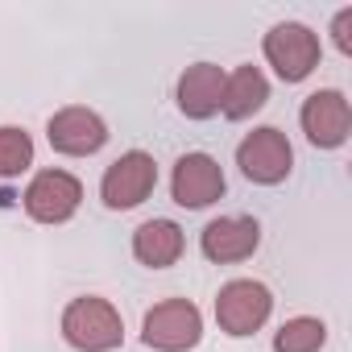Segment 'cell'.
<instances>
[{
    "label": "cell",
    "mask_w": 352,
    "mask_h": 352,
    "mask_svg": "<svg viewBox=\"0 0 352 352\" xmlns=\"http://www.w3.org/2000/svg\"><path fill=\"white\" fill-rule=\"evenodd\" d=\"M46 141L63 157H91L108 145V120L96 108L71 104V108H58L46 120Z\"/></svg>",
    "instance_id": "9c48e42d"
},
{
    "label": "cell",
    "mask_w": 352,
    "mask_h": 352,
    "mask_svg": "<svg viewBox=\"0 0 352 352\" xmlns=\"http://www.w3.org/2000/svg\"><path fill=\"white\" fill-rule=\"evenodd\" d=\"M220 91H224V71L216 63H191L179 75L174 100L187 120H212L220 112Z\"/></svg>",
    "instance_id": "7c38bea8"
},
{
    "label": "cell",
    "mask_w": 352,
    "mask_h": 352,
    "mask_svg": "<svg viewBox=\"0 0 352 352\" xmlns=\"http://www.w3.org/2000/svg\"><path fill=\"white\" fill-rule=\"evenodd\" d=\"M157 187V162L153 153L145 149H129L120 153L108 170H104V179H100V199L108 212H133L141 208Z\"/></svg>",
    "instance_id": "8992f818"
},
{
    "label": "cell",
    "mask_w": 352,
    "mask_h": 352,
    "mask_svg": "<svg viewBox=\"0 0 352 352\" xmlns=\"http://www.w3.org/2000/svg\"><path fill=\"white\" fill-rule=\"evenodd\" d=\"M34 166V137L21 124H0V179H21Z\"/></svg>",
    "instance_id": "2e32d148"
},
{
    "label": "cell",
    "mask_w": 352,
    "mask_h": 352,
    "mask_svg": "<svg viewBox=\"0 0 352 352\" xmlns=\"http://www.w3.org/2000/svg\"><path fill=\"white\" fill-rule=\"evenodd\" d=\"M261 54H265V63L274 67V75L282 83H302L319 67L323 46H319V34L311 25H302V21H278L265 34Z\"/></svg>",
    "instance_id": "277c9868"
},
{
    "label": "cell",
    "mask_w": 352,
    "mask_h": 352,
    "mask_svg": "<svg viewBox=\"0 0 352 352\" xmlns=\"http://www.w3.org/2000/svg\"><path fill=\"white\" fill-rule=\"evenodd\" d=\"M83 204V183L75 179L71 170H38L25 195H21V208L34 224H67Z\"/></svg>",
    "instance_id": "52a82bcc"
},
{
    "label": "cell",
    "mask_w": 352,
    "mask_h": 352,
    "mask_svg": "<svg viewBox=\"0 0 352 352\" xmlns=\"http://www.w3.org/2000/svg\"><path fill=\"white\" fill-rule=\"evenodd\" d=\"M199 249L216 265H236L249 261L261 249V224L253 216H220L199 232Z\"/></svg>",
    "instance_id": "8fae6325"
},
{
    "label": "cell",
    "mask_w": 352,
    "mask_h": 352,
    "mask_svg": "<svg viewBox=\"0 0 352 352\" xmlns=\"http://www.w3.org/2000/svg\"><path fill=\"white\" fill-rule=\"evenodd\" d=\"M327 323L315 315H294L274 331V352H323Z\"/></svg>",
    "instance_id": "9a60e30c"
},
{
    "label": "cell",
    "mask_w": 352,
    "mask_h": 352,
    "mask_svg": "<svg viewBox=\"0 0 352 352\" xmlns=\"http://www.w3.org/2000/svg\"><path fill=\"white\" fill-rule=\"evenodd\" d=\"M236 166L249 183L257 187H278L290 179L294 170V145L282 129L274 124H261L253 133H245V141L236 145Z\"/></svg>",
    "instance_id": "5b68a950"
},
{
    "label": "cell",
    "mask_w": 352,
    "mask_h": 352,
    "mask_svg": "<svg viewBox=\"0 0 352 352\" xmlns=\"http://www.w3.org/2000/svg\"><path fill=\"white\" fill-rule=\"evenodd\" d=\"M270 315H274V294L257 278H232L216 294V323L232 340H245V336L261 331L270 323Z\"/></svg>",
    "instance_id": "3957f363"
},
{
    "label": "cell",
    "mask_w": 352,
    "mask_h": 352,
    "mask_svg": "<svg viewBox=\"0 0 352 352\" xmlns=\"http://www.w3.org/2000/svg\"><path fill=\"white\" fill-rule=\"evenodd\" d=\"M204 340V311L191 298H162L141 319V344L153 352H191Z\"/></svg>",
    "instance_id": "7a4b0ae2"
},
{
    "label": "cell",
    "mask_w": 352,
    "mask_h": 352,
    "mask_svg": "<svg viewBox=\"0 0 352 352\" xmlns=\"http://www.w3.org/2000/svg\"><path fill=\"white\" fill-rule=\"evenodd\" d=\"M265 104H270V79H265L261 67L245 63V67H236V71L224 75L220 112H224L228 120H249V116H257Z\"/></svg>",
    "instance_id": "4fadbf2b"
},
{
    "label": "cell",
    "mask_w": 352,
    "mask_h": 352,
    "mask_svg": "<svg viewBox=\"0 0 352 352\" xmlns=\"http://www.w3.org/2000/svg\"><path fill=\"white\" fill-rule=\"evenodd\" d=\"M331 46L340 54H352V5L331 17Z\"/></svg>",
    "instance_id": "e0dca14e"
},
{
    "label": "cell",
    "mask_w": 352,
    "mask_h": 352,
    "mask_svg": "<svg viewBox=\"0 0 352 352\" xmlns=\"http://www.w3.org/2000/svg\"><path fill=\"white\" fill-rule=\"evenodd\" d=\"M183 249H187V241H183V228L174 220H145L133 232V257L145 270H170L183 257Z\"/></svg>",
    "instance_id": "5bb4252c"
},
{
    "label": "cell",
    "mask_w": 352,
    "mask_h": 352,
    "mask_svg": "<svg viewBox=\"0 0 352 352\" xmlns=\"http://www.w3.org/2000/svg\"><path fill=\"white\" fill-rule=\"evenodd\" d=\"M228 191V179L212 153H183L174 162V174H170V195L179 208L187 212H204L212 204H220Z\"/></svg>",
    "instance_id": "ba28073f"
},
{
    "label": "cell",
    "mask_w": 352,
    "mask_h": 352,
    "mask_svg": "<svg viewBox=\"0 0 352 352\" xmlns=\"http://www.w3.org/2000/svg\"><path fill=\"white\" fill-rule=\"evenodd\" d=\"M298 124H302V133L315 149H340L352 133V104L336 87L311 91L298 108Z\"/></svg>",
    "instance_id": "30bf717a"
},
{
    "label": "cell",
    "mask_w": 352,
    "mask_h": 352,
    "mask_svg": "<svg viewBox=\"0 0 352 352\" xmlns=\"http://www.w3.org/2000/svg\"><path fill=\"white\" fill-rule=\"evenodd\" d=\"M63 340L75 352H116L124 344L120 311L100 294H79L63 307Z\"/></svg>",
    "instance_id": "6da1fadb"
}]
</instances>
